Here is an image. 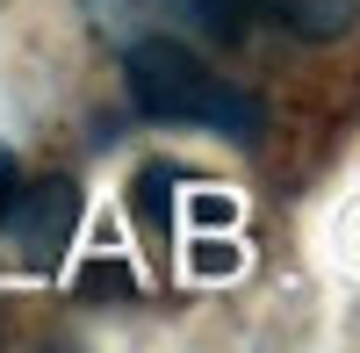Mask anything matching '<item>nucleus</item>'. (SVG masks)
Here are the masks:
<instances>
[{
	"mask_svg": "<svg viewBox=\"0 0 360 353\" xmlns=\"http://www.w3.org/2000/svg\"><path fill=\"white\" fill-rule=\"evenodd\" d=\"M0 238L15 245L22 267L51 274L58 259L79 238V188L72 181H22L8 202H0Z\"/></svg>",
	"mask_w": 360,
	"mask_h": 353,
	"instance_id": "obj_2",
	"label": "nucleus"
},
{
	"mask_svg": "<svg viewBox=\"0 0 360 353\" xmlns=\"http://www.w3.org/2000/svg\"><path fill=\"white\" fill-rule=\"evenodd\" d=\"M86 15H94L101 29H115V37H152L144 22H159L173 8H166V0H86Z\"/></svg>",
	"mask_w": 360,
	"mask_h": 353,
	"instance_id": "obj_4",
	"label": "nucleus"
},
{
	"mask_svg": "<svg viewBox=\"0 0 360 353\" xmlns=\"http://www.w3.org/2000/svg\"><path fill=\"white\" fill-rule=\"evenodd\" d=\"M166 8H173V15H188L195 29H209V37H238L252 0H166Z\"/></svg>",
	"mask_w": 360,
	"mask_h": 353,
	"instance_id": "obj_5",
	"label": "nucleus"
},
{
	"mask_svg": "<svg viewBox=\"0 0 360 353\" xmlns=\"http://www.w3.org/2000/svg\"><path fill=\"white\" fill-rule=\"evenodd\" d=\"M252 8H266L288 37H303V44H339L360 22V0H252Z\"/></svg>",
	"mask_w": 360,
	"mask_h": 353,
	"instance_id": "obj_3",
	"label": "nucleus"
},
{
	"mask_svg": "<svg viewBox=\"0 0 360 353\" xmlns=\"http://www.w3.org/2000/svg\"><path fill=\"white\" fill-rule=\"evenodd\" d=\"M123 86L137 115H152V123H188V130H217V137H238L252 144L266 130V108L245 94V86H231L209 58H195L180 37L152 29V37H130L123 51Z\"/></svg>",
	"mask_w": 360,
	"mask_h": 353,
	"instance_id": "obj_1",
	"label": "nucleus"
},
{
	"mask_svg": "<svg viewBox=\"0 0 360 353\" xmlns=\"http://www.w3.org/2000/svg\"><path fill=\"white\" fill-rule=\"evenodd\" d=\"M137 217L152 224V231L173 224V173H166V166H144V173H137Z\"/></svg>",
	"mask_w": 360,
	"mask_h": 353,
	"instance_id": "obj_6",
	"label": "nucleus"
}]
</instances>
